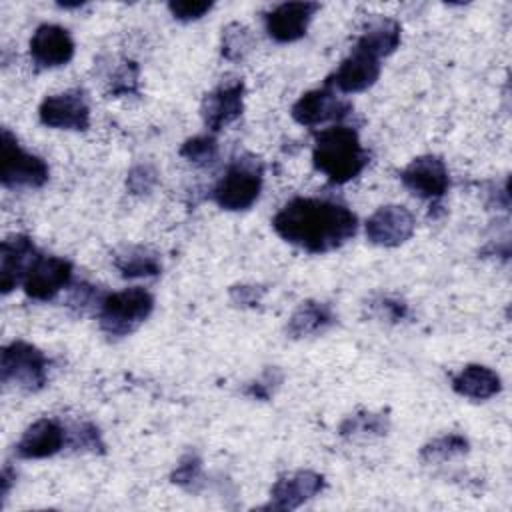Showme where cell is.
Returning a JSON list of instances; mask_svg holds the SVG:
<instances>
[{"label":"cell","mask_w":512,"mask_h":512,"mask_svg":"<svg viewBox=\"0 0 512 512\" xmlns=\"http://www.w3.org/2000/svg\"><path fill=\"white\" fill-rule=\"evenodd\" d=\"M326 486L324 476L312 470H298L286 476H280L272 490H270V502L264 508L272 510H296L306 500L322 492Z\"/></svg>","instance_id":"obj_14"},{"label":"cell","mask_w":512,"mask_h":512,"mask_svg":"<svg viewBox=\"0 0 512 512\" xmlns=\"http://www.w3.org/2000/svg\"><path fill=\"white\" fill-rule=\"evenodd\" d=\"M72 280V262L60 256L40 254L28 270L22 288L34 300H52Z\"/></svg>","instance_id":"obj_9"},{"label":"cell","mask_w":512,"mask_h":512,"mask_svg":"<svg viewBox=\"0 0 512 512\" xmlns=\"http://www.w3.org/2000/svg\"><path fill=\"white\" fill-rule=\"evenodd\" d=\"M452 388L464 398L488 400L500 392L502 382L492 368L482 364H468L452 378Z\"/></svg>","instance_id":"obj_20"},{"label":"cell","mask_w":512,"mask_h":512,"mask_svg":"<svg viewBox=\"0 0 512 512\" xmlns=\"http://www.w3.org/2000/svg\"><path fill=\"white\" fill-rule=\"evenodd\" d=\"M282 382V372L278 368H268L260 380L252 382L248 388H246V394L252 396V398H258V400H268L270 394L274 392V388Z\"/></svg>","instance_id":"obj_33"},{"label":"cell","mask_w":512,"mask_h":512,"mask_svg":"<svg viewBox=\"0 0 512 512\" xmlns=\"http://www.w3.org/2000/svg\"><path fill=\"white\" fill-rule=\"evenodd\" d=\"M152 310L154 298L140 286L106 294L98 308L100 328L112 338L128 336L152 314Z\"/></svg>","instance_id":"obj_3"},{"label":"cell","mask_w":512,"mask_h":512,"mask_svg":"<svg viewBox=\"0 0 512 512\" xmlns=\"http://www.w3.org/2000/svg\"><path fill=\"white\" fill-rule=\"evenodd\" d=\"M264 294V288L260 286H248V284H238L230 288V300L238 306H256Z\"/></svg>","instance_id":"obj_34"},{"label":"cell","mask_w":512,"mask_h":512,"mask_svg":"<svg viewBox=\"0 0 512 512\" xmlns=\"http://www.w3.org/2000/svg\"><path fill=\"white\" fill-rule=\"evenodd\" d=\"M388 416L374 412H358L348 416L340 424V436L356 438V436H382L388 432Z\"/></svg>","instance_id":"obj_25"},{"label":"cell","mask_w":512,"mask_h":512,"mask_svg":"<svg viewBox=\"0 0 512 512\" xmlns=\"http://www.w3.org/2000/svg\"><path fill=\"white\" fill-rule=\"evenodd\" d=\"M14 478H16V472H12L10 466H4V470H2V480H0V484H2V498L8 496Z\"/></svg>","instance_id":"obj_36"},{"label":"cell","mask_w":512,"mask_h":512,"mask_svg":"<svg viewBox=\"0 0 512 512\" xmlns=\"http://www.w3.org/2000/svg\"><path fill=\"white\" fill-rule=\"evenodd\" d=\"M40 256L34 242L24 234L8 236L0 248V288L8 294L24 282L34 260Z\"/></svg>","instance_id":"obj_18"},{"label":"cell","mask_w":512,"mask_h":512,"mask_svg":"<svg viewBox=\"0 0 512 512\" xmlns=\"http://www.w3.org/2000/svg\"><path fill=\"white\" fill-rule=\"evenodd\" d=\"M172 482L188 492H198L204 486L202 460L192 452L182 456L176 470L172 472Z\"/></svg>","instance_id":"obj_26"},{"label":"cell","mask_w":512,"mask_h":512,"mask_svg":"<svg viewBox=\"0 0 512 512\" xmlns=\"http://www.w3.org/2000/svg\"><path fill=\"white\" fill-rule=\"evenodd\" d=\"M110 92L114 96H128L138 92V64L124 62L110 78Z\"/></svg>","instance_id":"obj_29"},{"label":"cell","mask_w":512,"mask_h":512,"mask_svg":"<svg viewBox=\"0 0 512 512\" xmlns=\"http://www.w3.org/2000/svg\"><path fill=\"white\" fill-rule=\"evenodd\" d=\"M312 162L330 182L346 184L364 170L368 152L354 128L338 124L316 134Z\"/></svg>","instance_id":"obj_2"},{"label":"cell","mask_w":512,"mask_h":512,"mask_svg":"<svg viewBox=\"0 0 512 512\" xmlns=\"http://www.w3.org/2000/svg\"><path fill=\"white\" fill-rule=\"evenodd\" d=\"M276 234L312 254H324L340 248L356 234V214L326 198H292L272 218Z\"/></svg>","instance_id":"obj_1"},{"label":"cell","mask_w":512,"mask_h":512,"mask_svg":"<svg viewBox=\"0 0 512 512\" xmlns=\"http://www.w3.org/2000/svg\"><path fill=\"white\" fill-rule=\"evenodd\" d=\"M334 322H336V314L328 302L306 300L290 316L286 332L292 338L316 336L326 332L330 326H334Z\"/></svg>","instance_id":"obj_19"},{"label":"cell","mask_w":512,"mask_h":512,"mask_svg":"<svg viewBox=\"0 0 512 512\" xmlns=\"http://www.w3.org/2000/svg\"><path fill=\"white\" fill-rule=\"evenodd\" d=\"M30 58L38 68H58L72 60L74 40L58 24H40L30 38Z\"/></svg>","instance_id":"obj_12"},{"label":"cell","mask_w":512,"mask_h":512,"mask_svg":"<svg viewBox=\"0 0 512 512\" xmlns=\"http://www.w3.org/2000/svg\"><path fill=\"white\" fill-rule=\"evenodd\" d=\"M0 378L6 386L36 392L44 388L48 380V358L36 346L14 340L2 348Z\"/></svg>","instance_id":"obj_4"},{"label":"cell","mask_w":512,"mask_h":512,"mask_svg":"<svg viewBox=\"0 0 512 512\" xmlns=\"http://www.w3.org/2000/svg\"><path fill=\"white\" fill-rule=\"evenodd\" d=\"M262 190V164L254 158L234 160L212 190L214 202L224 210L250 208Z\"/></svg>","instance_id":"obj_5"},{"label":"cell","mask_w":512,"mask_h":512,"mask_svg":"<svg viewBox=\"0 0 512 512\" xmlns=\"http://www.w3.org/2000/svg\"><path fill=\"white\" fill-rule=\"evenodd\" d=\"M256 44L252 30L240 22H232L222 30V56L226 60H244Z\"/></svg>","instance_id":"obj_24"},{"label":"cell","mask_w":512,"mask_h":512,"mask_svg":"<svg viewBox=\"0 0 512 512\" xmlns=\"http://www.w3.org/2000/svg\"><path fill=\"white\" fill-rule=\"evenodd\" d=\"M40 122L58 130H86L90 126V108L82 90H66L46 96L38 108Z\"/></svg>","instance_id":"obj_7"},{"label":"cell","mask_w":512,"mask_h":512,"mask_svg":"<svg viewBox=\"0 0 512 512\" xmlns=\"http://www.w3.org/2000/svg\"><path fill=\"white\" fill-rule=\"evenodd\" d=\"M416 220L406 206L388 204L378 208L366 220V238L384 248H394L404 244L414 232Z\"/></svg>","instance_id":"obj_10"},{"label":"cell","mask_w":512,"mask_h":512,"mask_svg":"<svg viewBox=\"0 0 512 512\" xmlns=\"http://www.w3.org/2000/svg\"><path fill=\"white\" fill-rule=\"evenodd\" d=\"M156 182H158V172L152 164H136L126 178V186L130 194H136V196L152 192Z\"/></svg>","instance_id":"obj_30"},{"label":"cell","mask_w":512,"mask_h":512,"mask_svg":"<svg viewBox=\"0 0 512 512\" xmlns=\"http://www.w3.org/2000/svg\"><path fill=\"white\" fill-rule=\"evenodd\" d=\"M402 184L418 198L438 200L448 192L450 176L442 158L426 154L414 158L402 172Z\"/></svg>","instance_id":"obj_8"},{"label":"cell","mask_w":512,"mask_h":512,"mask_svg":"<svg viewBox=\"0 0 512 512\" xmlns=\"http://www.w3.org/2000/svg\"><path fill=\"white\" fill-rule=\"evenodd\" d=\"M318 10H320V4H316V2L278 4L264 16L266 32L272 40H276L280 44L296 42L306 34L308 24Z\"/></svg>","instance_id":"obj_11"},{"label":"cell","mask_w":512,"mask_h":512,"mask_svg":"<svg viewBox=\"0 0 512 512\" xmlns=\"http://www.w3.org/2000/svg\"><path fill=\"white\" fill-rule=\"evenodd\" d=\"M352 112V106L340 98L332 88H316L302 94L292 106V118L302 126H318L330 120H342Z\"/></svg>","instance_id":"obj_15"},{"label":"cell","mask_w":512,"mask_h":512,"mask_svg":"<svg viewBox=\"0 0 512 512\" xmlns=\"http://www.w3.org/2000/svg\"><path fill=\"white\" fill-rule=\"evenodd\" d=\"M218 154V144L214 136L202 134V136H192L180 146V156L196 166H206L210 164Z\"/></svg>","instance_id":"obj_27"},{"label":"cell","mask_w":512,"mask_h":512,"mask_svg":"<svg viewBox=\"0 0 512 512\" xmlns=\"http://www.w3.org/2000/svg\"><path fill=\"white\" fill-rule=\"evenodd\" d=\"M400 32H402V28L396 20L384 18V16L374 18L368 22V26L360 34L354 48L380 60L382 56H388L398 48Z\"/></svg>","instance_id":"obj_21"},{"label":"cell","mask_w":512,"mask_h":512,"mask_svg":"<svg viewBox=\"0 0 512 512\" xmlns=\"http://www.w3.org/2000/svg\"><path fill=\"white\" fill-rule=\"evenodd\" d=\"M104 296H106V294L100 296V292H98L96 286H90V284H86V282H80V284H76V286L72 288V294H70V298H68V306H72V308H76V310H80V312H84L86 308H92L94 304L100 308V302H102Z\"/></svg>","instance_id":"obj_32"},{"label":"cell","mask_w":512,"mask_h":512,"mask_svg":"<svg viewBox=\"0 0 512 512\" xmlns=\"http://www.w3.org/2000/svg\"><path fill=\"white\" fill-rule=\"evenodd\" d=\"M114 266L124 278H148L158 276L162 270L160 258L154 250L144 246L124 248L114 256Z\"/></svg>","instance_id":"obj_22"},{"label":"cell","mask_w":512,"mask_h":512,"mask_svg":"<svg viewBox=\"0 0 512 512\" xmlns=\"http://www.w3.org/2000/svg\"><path fill=\"white\" fill-rule=\"evenodd\" d=\"M68 444L74 450H88V452H104V442L100 430L90 422L74 424L68 436Z\"/></svg>","instance_id":"obj_28"},{"label":"cell","mask_w":512,"mask_h":512,"mask_svg":"<svg viewBox=\"0 0 512 512\" xmlns=\"http://www.w3.org/2000/svg\"><path fill=\"white\" fill-rule=\"evenodd\" d=\"M376 310H378L380 318H386L390 322H398L406 316V304L400 300H392V298H382L376 304Z\"/></svg>","instance_id":"obj_35"},{"label":"cell","mask_w":512,"mask_h":512,"mask_svg":"<svg viewBox=\"0 0 512 512\" xmlns=\"http://www.w3.org/2000/svg\"><path fill=\"white\" fill-rule=\"evenodd\" d=\"M212 2L206 0H172L168 2L170 14L180 22H192L212 10Z\"/></svg>","instance_id":"obj_31"},{"label":"cell","mask_w":512,"mask_h":512,"mask_svg":"<svg viewBox=\"0 0 512 512\" xmlns=\"http://www.w3.org/2000/svg\"><path fill=\"white\" fill-rule=\"evenodd\" d=\"M0 150V182L4 188H40L48 182V164L40 156L26 152L8 128H2Z\"/></svg>","instance_id":"obj_6"},{"label":"cell","mask_w":512,"mask_h":512,"mask_svg":"<svg viewBox=\"0 0 512 512\" xmlns=\"http://www.w3.org/2000/svg\"><path fill=\"white\" fill-rule=\"evenodd\" d=\"M244 110V82L232 80L222 82L218 88H214L210 94L202 100V120L204 126L212 132L222 130L224 126L232 124L236 118H240Z\"/></svg>","instance_id":"obj_13"},{"label":"cell","mask_w":512,"mask_h":512,"mask_svg":"<svg viewBox=\"0 0 512 512\" xmlns=\"http://www.w3.org/2000/svg\"><path fill=\"white\" fill-rule=\"evenodd\" d=\"M380 76V60L354 48L348 58L340 62L332 76H328L326 86L336 88L342 94H356L370 88Z\"/></svg>","instance_id":"obj_17"},{"label":"cell","mask_w":512,"mask_h":512,"mask_svg":"<svg viewBox=\"0 0 512 512\" xmlns=\"http://www.w3.org/2000/svg\"><path fill=\"white\" fill-rule=\"evenodd\" d=\"M468 446L470 444L462 434H444V436H438V438L430 440L428 444H424L420 448V458L426 464L444 462V460H450L454 456L466 454Z\"/></svg>","instance_id":"obj_23"},{"label":"cell","mask_w":512,"mask_h":512,"mask_svg":"<svg viewBox=\"0 0 512 512\" xmlns=\"http://www.w3.org/2000/svg\"><path fill=\"white\" fill-rule=\"evenodd\" d=\"M66 442H68V432L60 422L52 418H40L24 430L14 452L18 458H24V460L50 458L58 454L66 446Z\"/></svg>","instance_id":"obj_16"}]
</instances>
